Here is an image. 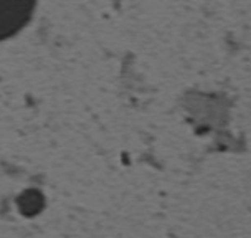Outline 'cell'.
Listing matches in <instances>:
<instances>
[{"label": "cell", "instance_id": "cell-1", "mask_svg": "<svg viewBox=\"0 0 251 238\" xmlns=\"http://www.w3.org/2000/svg\"><path fill=\"white\" fill-rule=\"evenodd\" d=\"M37 0H0V42L17 35L28 24Z\"/></svg>", "mask_w": 251, "mask_h": 238}]
</instances>
